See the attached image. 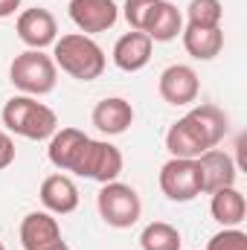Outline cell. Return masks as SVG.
<instances>
[{
  "label": "cell",
  "instance_id": "6da1fadb",
  "mask_svg": "<svg viewBox=\"0 0 247 250\" xmlns=\"http://www.w3.org/2000/svg\"><path fill=\"white\" fill-rule=\"evenodd\" d=\"M230 131V120L218 105H198L166 131V148L172 157L195 160L215 148Z\"/></svg>",
  "mask_w": 247,
  "mask_h": 250
},
{
  "label": "cell",
  "instance_id": "7a4b0ae2",
  "mask_svg": "<svg viewBox=\"0 0 247 250\" xmlns=\"http://www.w3.org/2000/svg\"><path fill=\"white\" fill-rule=\"evenodd\" d=\"M53 62L56 67L79 79V82H93L105 73V50L84 32H70V35H62L56 38L53 44Z\"/></svg>",
  "mask_w": 247,
  "mask_h": 250
},
{
  "label": "cell",
  "instance_id": "3957f363",
  "mask_svg": "<svg viewBox=\"0 0 247 250\" xmlns=\"http://www.w3.org/2000/svg\"><path fill=\"white\" fill-rule=\"evenodd\" d=\"M3 125L6 131L23 140H50L59 131V117L53 108L38 102L35 96H12L3 105Z\"/></svg>",
  "mask_w": 247,
  "mask_h": 250
},
{
  "label": "cell",
  "instance_id": "277c9868",
  "mask_svg": "<svg viewBox=\"0 0 247 250\" xmlns=\"http://www.w3.org/2000/svg\"><path fill=\"white\" fill-rule=\"evenodd\" d=\"M9 79L23 96L38 99V96H47L56 90L59 67L53 62V56H47L44 50H26V53L15 56V62L9 67Z\"/></svg>",
  "mask_w": 247,
  "mask_h": 250
},
{
  "label": "cell",
  "instance_id": "5b68a950",
  "mask_svg": "<svg viewBox=\"0 0 247 250\" xmlns=\"http://www.w3.org/2000/svg\"><path fill=\"white\" fill-rule=\"evenodd\" d=\"M96 207H99V215L108 227H134L143 215V201L137 195V189L120 184V181H111V184H102L99 195H96Z\"/></svg>",
  "mask_w": 247,
  "mask_h": 250
},
{
  "label": "cell",
  "instance_id": "8992f818",
  "mask_svg": "<svg viewBox=\"0 0 247 250\" xmlns=\"http://www.w3.org/2000/svg\"><path fill=\"white\" fill-rule=\"evenodd\" d=\"M123 172V151L117 146H111L108 140H87L82 148V157L73 169V175L96 181V184H111L117 181Z\"/></svg>",
  "mask_w": 247,
  "mask_h": 250
},
{
  "label": "cell",
  "instance_id": "52a82bcc",
  "mask_svg": "<svg viewBox=\"0 0 247 250\" xmlns=\"http://www.w3.org/2000/svg\"><path fill=\"white\" fill-rule=\"evenodd\" d=\"M160 189L175 204L195 201L201 195V172H198V163L195 160H184V157L166 160L163 169H160Z\"/></svg>",
  "mask_w": 247,
  "mask_h": 250
},
{
  "label": "cell",
  "instance_id": "ba28073f",
  "mask_svg": "<svg viewBox=\"0 0 247 250\" xmlns=\"http://www.w3.org/2000/svg\"><path fill=\"white\" fill-rule=\"evenodd\" d=\"M67 12H70V21L84 35L108 32L120 18V6L114 0H70Z\"/></svg>",
  "mask_w": 247,
  "mask_h": 250
},
{
  "label": "cell",
  "instance_id": "9c48e42d",
  "mask_svg": "<svg viewBox=\"0 0 247 250\" xmlns=\"http://www.w3.org/2000/svg\"><path fill=\"white\" fill-rule=\"evenodd\" d=\"M21 245L23 250H64V236L53 212H29L21 221Z\"/></svg>",
  "mask_w": 247,
  "mask_h": 250
},
{
  "label": "cell",
  "instance_id": "30bf717a",
  "mask_svg": "<svg viewBox=\"0 0 247 250\" xmlns=\"http://www.w3.org/2000/svg\"><path fill=\"white\" fill-rule=\"evenodd\" d=\"M18 38L29 47V50H44V47H53L56 38H59V23L53 18V12L35 6V9H26L18 15Z\"/></svg>",
  "mask_w": 247,
  "mask_h": 250
},
{
  "label": "cell",
  "instance_id": "8fae6325",
  "mask_svg": "<svg viewBox=\"0 0 247 250\" xmlns=\"http://www.w3.org/2000/svg\"><path fill=\"white\" fill-rule=\"evenodd\" d=\"M198 163V172H201V192H218L224 187H236V178H239V166L236 160L221 151V148H209L204 151L201 157H195Z\"/></svg>",
  "mask_w": 247,
  "mask_h": 250
},
{
  "label": "cell",
  "instance_id": "7c38bea8",
  "mask_svg": "<svg viewBox=\"0 0 247 250\" xmlns=\"http://www.w3.org/2000/svg\"><path fill=\"white\" fill-rule=\"evenodd\" d=\"M157 90L163 96V102L169 105H192L198 99V90H201V82H198V73L189 67V64H172L160 73V82H157Z\"/></svg>",
  "mask_w": 247,
  "mask_h": 250
},
{
  "label": "cell",
  "instance_id": "4fadbf2b",
  "mask_svg": "<svg viewBox=\"0 0 247 250\" xmlns=\"http://www.w3.org/2000/svg\"><path fill=\"white\" fill-rule=\"evenodd\" d=\"M90 123L96 131L108 134V137H117V134H125L131 123H134V108L131 102L123 99V96H108L102 102H96L93 114H90Z\"/></svg>",
  "mask_w": 247,
  "mask_h": 250
},
{
  "label": "cell",
  "instance_id": "5bb4252c",
  "mask_svg": "<svg viewBox=\"0 0 247 250\" xmlns=\"http://www.w3.org/2000/svg\"><path fill=\"white\" fill-rule=\"evenodd\" d=\"M151 47H154V41L145 32H134L131 29L114 44V64L123 73H140L145 64L151 62Z\"/></svg>",
  "mask_w": 247,
  "mask_h": 250
},
{
  "label": "cell",
  "instance_id": "9a60e30c",
  "mask_svg": "<svg viewBox=\"0 0 247 250\" xmlns=\"http://www.w3.org/2000/svg\"><path fill=\"white\" fill-rule=\"evenodd\" d=\"M87 140H90V137H87L84 131H79V128H62V131H56V134L50 137V148H47L50 163H53L56 169H62V172H73Z\"/></svg>",
  "mask_w": 247,
  "mask_h": 250
},
{
  "label": "cell",
  "instance_id": "2e32d148",
  "mask_svg": "<svg viewBox=\"0 0 247 250\" xmlns=\"http://www.w3.org/2000/svg\"><path fill=\"white\" fill-rule=\"evenodd\" d=\"M41 204L53 215H70L79 207V187L67 175H50L41 184Z\"/></svg>",
  "mask_w": 247,
  "mask_h": 250
},
{
  "label": "cell",
  "instance_id": "e0dca14e",
  "mask_svg": "<svg viewBox=\"0 0 247 250\" xmlns=\"http://www.w3.org/2000/svg\"><path fill=\"white\" fill-rule=\"evenodd\" d=\"M143 32L151 41H160V44L175 41L184 32V15H181V9L175 3H169V0H160L154 6V12H151V18H148V23H145Z\"/></svg>",
  "mask_w": 247,
  "mask_h": 250
},
{
  "label": "cell",
  "instance_id": "ac0fdd59",
  "mask_svg": "<svg viewBox=\"0 0 247 250\" xmlns=\"http://www.w3.org/2000/svg\"><path fill=\"white\" fill-rule=\"evenodd\" d=\"M209 212L221 227H239L247 215V201L236 187H224L218 192H212Z\"/></svg>",
  "mask_w": 247,
  "mask_h": 250
},
{
  "label": "cell",
  "instance_id": "d6986e66",
  "mask_svg": "<svg viewBox=\"0 0 247 250\" xmlns=\"http://www.w3.org/2000/svg\"><path fill=\"white\" fill-rule=\"evenodd\" d=\"M181 38H184L186 53H189L192 59H198V62H212V59L224 50V32H221V26H215V29L184 26Z\"/></svg>",
  "mask_w": 247,
  "mask_h": 250
},
{
  "label": "cell",
  "instance_id": "ffe728a7",
  "mask_svg": "<svg viewBox=\"0 0 247 250\" xmlns=\"http://www.w3.org/2000/svg\"><path fill=\"white\" fill-rule=\"evenodd\" d=\"M181 245H184L181 230L166 224V221H151L140 233V248L143 250H181Z\"/></svg>",
  "mask_w": 247,
  "mask_h": 250
},
{
  "label": "cell",
  "instance_id": "44dd1931",
  "mask_svg": "<svg viewBox=\"0 0 247 250\" xmlns=\"http://www.w3.org/2000/svg\"><path fill=\"white\" fill-rule=\"evenodd\" d=\"M224 6L221 0H189L186 6V26H201V29H215L221 26Z\"/></svg>",
  "mask_w": 247,
  "mask_h": 250
},
{
  "label": "cell",
  "instance_id": "7402d4cb",
  "mask_svg": "<svg viewBox=\"0 0 247 250\" xmlns=\"http://www.w3.org/2000/svg\"><path fill=\"white\" fill-rule=\"evenodd\" d=\"M157 3H160V0H125L123 15H125V21H128V26H131L134 32H143Z\"/></svg>",
  "mask_w": 247,
  "mask_h": 250
},
{
  "label": "cell",
  "instance_id": "603a6c76",
  "mask_svg": "<svg viewBox=\"0 0 247 250\" xmlns=\"http://www.w3.org/2000/svg\"><path fill=\"white\" fill-rule=\"evenodd\" d=\"M206 250H247V233L239 227H224L209 239Z\"/></svg>",
  "mask_w": 247,
  "mask_h": 250
},
{
  "label": "cell",
  "instance_id": "cb8c5ba5",
  "mask_svg": "<svg viewBox=\"0 0 247 250\" xmlns=\"http://www.w3.org/2000/svg\"><path fill=\"white\" fill-rule=\"evenodd\" d=\"M15 163V143H12V137L0 128V169H9Z\"/></svg>",
  "mask_w": 247,
  "mask_h": 250
},
{
  "label": "cell",
  "instance_id": "d4e9b609",
  "mask_svg": "<svg viewBox=\"0 0 247 250\" xmlns=\"http://www.w3.org/2000/svg\"><path fill=\"white\" fill-rule=\"evenodd\" d=\"M21 9V0H0V18H9Z\"/></svg>",
  "mask_w": 247,
  "mask_h": 250
},
{
  "label": "cell",
  "instance_id": "484cf974",
  "mask_svg": "<svg viewBox=\"0 0 247 250\" xmlns=\"http://www.w3.org/2000/svg\"><path fill=\"white\" fill-rule=\"evenodd\" d=\"M0 250H6V248H3V242H0Z\"/></svg>",
  "mask_w": 247,
  "mask_h": 250
},
{
  "label": "cell",
  "instance_id": "4316f807",
  "mask_svg": "<svg viewBox=\"0 0 247 250\" xmlns=\"http://www.w3.org/2000/svg\"><path fill=\"white\" fill-rule=\"evenodd\" d=\"M64 250H70V248H64Z\"/></svg>",
  "mask_w": 247,
  "mask_h": 250
}]
</instances>
